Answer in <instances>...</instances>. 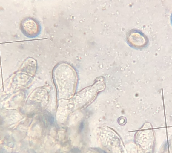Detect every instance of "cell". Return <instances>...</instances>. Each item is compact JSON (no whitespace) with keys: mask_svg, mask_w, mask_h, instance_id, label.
<instances>
[{"mask_svg":"<svg viewBox=\"0 0 172 153\" xmlns=\"http://www.w3.org/2000/svg\"><path fill=\"white\" fill-rule=\"evenodd\" d=\"M20 27L24 35L30 38L38 36L41 31L40 23L32 17H27L23 19L20 22Z\"/></svg>","mask_w":172,"mask_h":153,"instance_id":"1","label":"cell"},{"mask_svg":"<svg viewBox=\"0 0 172 153\" xmlns=\"http://www.w3.org/2000/svg\"><path fill=\"white\" fill-rule=\"evenodd\" d=\"M97 82L93 86L79 92L74 97V103L77 107H82L91 101L97 92L103 89L104 88L100 87L105 86L104 85L98 87L99 82Z\"/></svg>","mask_w":172,"mask_h":153,"instance_id":"2","label":"cell"},{"mask_svg":"<svg viewBox=\"0 0 172 153\" xmlns=\"http://www.w3.org/2000/svg\"><path fill=\"white\" fill-rule=\"evenodd\" d=\"M127 39L129 45L136 48L144 47L148 42L146 36L141 31L136 29L130 30L127 35Z\"/></svg>","mask_w":172,"mask_h":153,"instance_id":"3","label":"cell"}]
</instances>
